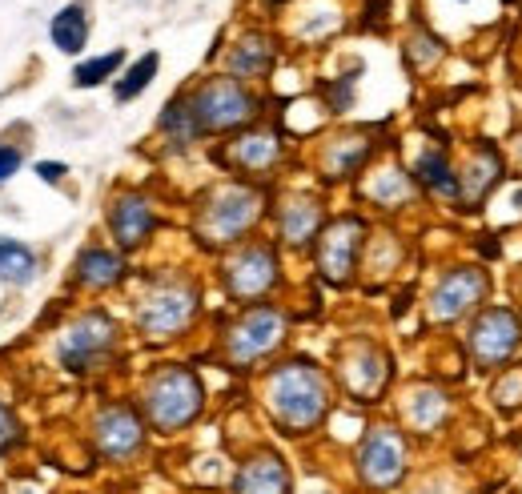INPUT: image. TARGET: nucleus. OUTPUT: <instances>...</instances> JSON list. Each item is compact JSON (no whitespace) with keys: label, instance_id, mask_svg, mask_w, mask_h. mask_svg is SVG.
<instances>
[{"label":"nucleus","instance_id":"1","mask_svg":"<svg viewBox=\"0 0 522 494\" xmlns=\"http://www.w3.org/2000/svg\"><path fill=\"white\" fill-rule=\"evenodd\" d=\"M266 398H270V410L274 418L290 430V434H306L322 422L326 406H330V390H326V378L322 370H314L310 362H290L282 370L270 374V386H266Z\"/></svg>","mask_w":522,"mask_h":494},{"label":"nucleus","instance_id":"2","mask_svg":"<svg viewBox=\"0 0 522 494\" xmlns=\"http://www.w3.org/2000/svg\"><path fill=\"white\" fill-rule=\"evenodd\" d=\"M201 402H205V394H201L197 374H189L181 366L153 374V382L145 386V410L157 430H181L185 422L197 418Z\"/></svg>","mask_w":522,"mask_h":494},{"label":"nucleus","instance_id":"3","mask_svg":"<svg viewBox=\"0 0 522 494\" xmlns=\"http://www.w3.org/2000/svg\"><path fill=\"white\" fill-rule=\"evenodd\" d=\"M193 105V117L201 129H233V125H245L253 113H257V101L229 77H217V81H205L197 89V97L189 101Z\"/></svg>","mask_w":522,"mask_h":494},{"label":"nucleus","instance_id":"4","mask_svg":"<svg viewBox=\"0 0 522 494\" xmlns=\"http://www.w3.org/2000/svg\"><path fill=\"white\" fill-rule=\"evenodd\" d=\"M257 213H261V197L241 189V185H229V189L213 193L209 205L201 209V237L213 241V245L233 241L257 221Z\"/></svg>","mask_w":522,"mask_h":494},{"label":"nucleus","instance_id":"5","mask_svg":"<svg viewBox=\"0 0 522 494\" xmlns=\"http://www.w3.org/2000/svg\"><path fill=\"white\" fill-rule=\"evenodd\" d=\"M193 310H197V290L193 286H181V282H165V286H157L145 302H141V310H137V326H141V334L145 338H173L177 330H185L189 326V318H193Z\"/></svg>","mask_w":522,"mask_h":494},{"label":"nucleus","instance_id":"6","mask_svg":"<svg viewBox=\"0 0 522 494\" xmlns=\"http://www.w3.org/2000/svg\"><path fill=\"white\" fill-rule=\"evenodd\" d=\"M113 342H117L113 318H105V314H85V318H77V322L61 334L57 358H61L69 370H93V366L113 350Z\"/></svg>","mask_w":522,"mask_h":494},{"label":"nucleus","instance_id":"7","mask_svg":"<svg viewBox=\"0 0 522 494\" xmlns=\"http://www.w3.org/2000/svg\"><path fill=\"white\" fill-rule=\"evenodd\" d=\"M282 338H286V318L278 310H270V306H257L229 330L225 350H229V358L237 366H249L257 358H266Z\"/></svg>","mask_w":522,"mask_h":494},{"label":"nucleus","instance_id":"8","mask_svg":"<svg viewBox=\"0 0 522 494\" xmlns=\"http://www.w3.org/2000/svg\"><path fill=\"white\" fill-rule=\"evenodd\" d=\"M518 342H522V326L510 310H486V314H478V322L470 330V354L486 370L502 366L518 350Z\"/></svg>","mask_w":522,"mask_h":494},{"label":"nucleus","instance_id":"9","mask_svg":"<svg viewBox=\"0 0 522 494\" xmlns=\"http://www.w3.org/2000/svg\"><path fill=\"white\" fill-rule=\"evenodd\" d=\"M358 470L370 486H390L402 478L406 470V442L398 430L390 426H378L370 430V438L362 442V454H358Z\"/></svg>","mask_w":522,"mask_h":494},{"label":"nucleus","instance_id":"10","mask_svg":"<svg viewBox=\"0 0 522 494\" xmlns=\"http://www.w3.org/2000/svg\"><path fill=\"white\" fill-rule=\"evenodd\" d=\"M274 282H278V258L266 245H249L225 270V286L233 298H261Z\"/></svg>","mask_w":522,"mask_h":494},{"label":"nucleus","instance_id":"11","mask_svg":"<svg viewBox=\"0 0 522 494\" xmlns=\"http://www.w3.org/2000/svg\"><path fill=\"white\" fill-rule=\"evenodd\" d=\"M362 245V221L358 217H342L334 221L326 233H322V245H318V266L330 282H346L350 270H354V254Z\"/></svg>","mask_w":522,"mask_h":494},{"label":"nucleus","instance_id":"12","mask_svg":"<svg viewBox=\"0 0 522 494\" xmlns=\"http://www.w3.org/2000/svg\"><path fill=\"white\" fill-rule=\"evenodd\" d=\"M482 298H486V278H482L478 270H454V274H446V278L438 282L434 302H430V314H434L438 322H454V318H462L466 310H474Z\"/></svg>","mask_w":522,"mask_h":494},{"label":"nucleus","instance_id":"13","mask_svg":"<svg viewBox=\"0 0 522 494\" xmlns=\"http://www.w3.org/2000/svg\"><path fill=\"white\" fill-rule=\"evenodd\" d=\"M141 438H145L141 418L129 406H109V410L97 414V446H101V454L129 458V454H137Z\"/></svg>","mask_w":522,"mask_h":494},{"label":"nucleus","instance_id":"14","mask_svg":"<svg viewBox=\"0 0 522 494\" xmlns=\"http://www.w3.org/2000/svg\"><path fill=\"white\" fill-rule=\"evenodd\" d=\"M109 225H113V237H117L121 250H137L153 229V205L145 197H137V193H125V197L113 201Z\"/></svg>","mask_w":522,"mask_h":494},{"label":"nucleus","instance_id":"15","mask_svg":"<svg viewBox=\"0 0 522 494\" xmlns=\"http://www.w3.org/2000/svg\"><path fill=\"white\" fill-rule=\"evenodd\" d=\"M237 494H290V474L278 454H253L233 482Z\"/></svg>","mask_w":522,"mask_h":494},{"label":"nucleus","instance_id":"16","mask_svg":"<svg viewBox=\"0 0 522 494\" xmlns=\"http://www.w3.org/2000/svg\"><path fill=\"white\" fill-rule=\"evenodd\" d=\"M318 229H322V205H318V201L298 197V201H290V205L282 209V237H286L290 245L314 241Z\"/></svg>","mask_w":522,"mask_h":494},{"label":"nucleus","instance_id":"17","mask_svg":"<svg viewBox=\"0 0 522 494\" xmlns=\"http://www.w3.org/2000/svg\"><path fill=\"white\" fill-rule=\"evenodd\" d=\"M121 274H125V266H121V258L109 254V250H85V254L77 258V278H81L85 286H93V290L121 282Z\"/></svg>","mask_w":522,"mask_h":494},{"label":"nucleus","instance_id":"18","mask_svg":"<svg viewBox=\"0 0 522 494\" xmlns=\"http://www.w3.org/2000/svg\"><path fill=\"white\" fill-rule=\"evenodd\" d=\"M85 41H89V17H85V9H81V5L61 9V13L53 17V45H57L61 53H81Z\"/></svg>","mask_w":522,"mask_h":494},{"label":"nucleus","instance_id":"19","mask_svg":"<svg viewBox=\"0 0 522 494\" xmlns=\"http://www.w3.org/2000/svg\"><path fill=\"white\" fill-rule=\"evenodd\" d=\"M278 153H282V145H278L270 133H253V137H241V141L233 145V161H237L241 169H249V173L270 169V165L278 161Z\"/></svg>","mask_w":522,"mask_h":494},{"label":"nucleus","instance_id":"20","mask_svg":"<svg viewBox=\"0 0 522 494\" xmlns=\"http://www.w3.org/2000/svg\"><path fill=\"white\" fill-rule=\"evenodd\" d=\"M270 61H274V49H270L266 37H245V41L233 49L229 69H233L237 77H261V73L270 69Z\"/></svg>","mask_w":522,"mask_h":494},{"label":"nucleus","instance_id":"21","mask_svg":"<svg viewBox=\"0 0 522 494\" xmlns=\"http://www.w3.org/2000/svg\"><path fill=\"white\" fill-rule=\"evenodd\" d=\"M0 278H9L17 286H29L37 278V258L33 250H25L21 241H9V237H0Z\"/></svg>","mask_w":522,"mask_h":494},{"label":"nucleus","instance_id":"22","mask_svg":"<svg viewBox=\"0 0 522 494\" xmlns=\"http://www.w3.org/2000/svg\"><path fill=\"white\" fill-rule=\"evenodd\" d=\"M414 173H418V181L430 185L434 193H446V197L458 193V181H454V173H450V165H446L442 153H422L418 165H414Z\"/></svg>","mask_w":522,"mask_h":494},{"label":"nucleus","instance_id":"23","mask_svg":"<svg viewBox=\"0 0 522 494\" xmlns=\"http://www.w3.org/2000/svg\"><path fill=\"white\" fill-rule=\"evenodd\" d=\"M382 378H386V366H382V358L370 354V350H366V358H358V362L346 366V382H350L354 394H374V390L382 386Z\"/></svg>","mask_w":522,"mask_h":494},{"label":"nucleus","instance_id":"24","mask_svg":"<svg viewBox=\"0 0 522 494\" xmlns=\"http://www.w3.org/2000/svg\"><path fill=\"white\" fill-rule=\"evenodd\" d=\"M157 65H161V57L157 53H145L121 81H117V101H133L137 93H145L149 89V81L157 77Z\"/></svg>","mask_w":522,"mask_h":494},{"label":"nucleus","instance_id":"25","mask_svg":"<svg viewBox=\"0 0 522 494\" xmlns=\"http://www.w3.org/2000/svg\"><path fill=\"white\" fill-rule=\"evenodd\" d=\"M406 414H410V422H414L418 430H430V426L442 422V414H446V398L434 394V390H418V394L410 398Z\"/></svg>","mask_w":522,"mask_h":494},{"label":"nucleus","instance_id":"26","mask_svg":"<svg viewBox=\"0 0 522 494\" xmlns=\"http://www.w3.org/2000/svg\"><path fill=\"white\" fill-rule=\"evenodd\" d=\"M161 129L173 133V141H193L201 133L197 117H193V105L189 101H173L165 113H161Z\"/></svg>","mask_w":522,"mask_h":494},{"label":"nucleus","instance_id":"27","mask_svg":"<svg viewBox=\"0 0 522 494\" xmlns=\"http://www.w3.org/2000/svg\"><path fill=\"white\" fill-rule=\"evenodd\" d=\"M121 61H125V53H105V57H97V61H89V65H77L73 81H77L81 89H93V85H101L105 77H113V73L121 69Z\"/></svg>","mask_w":522,"mask_h":494},{"label":"nucleus","instance_id":"28","mask_svg":"<svg viewBox=\"0 0 522 494\" xmlns=\"http://www.w3.org/2000/svg\"><path fill=\"white\" fill-rule=\"evenodd\" d=\"M366 153H370V145H366V141H354V137H350V145H334V149H330V169H334V177L350 173Z\"/></svg>","mask_w":522,"mask_h":494},{"label":"nucleus","instance_id":"29","mask_svg":"<svg viewBox=\"0 0 522 494\" xmlns=\"http://www.w3.org/2000/svg\"><path fill=\"white\" fill-rule=\"evenodd\" d=\"M17 418H13V410L5 406V402H0V450H9L13 442H17Z\"/></svg>","mask_w":522,"mask_h":494},{"label":"nucleus","instance_id":"30","mask_svg":"<svg viewBox=\"0 0 522 494\" xmlns=\"http://www.w3.org/2000/svg\"><path fill=\"white\" fill-rule=\"evenodd\" d=\"M17 169H21V153H17L13 145H0V181L13 177Z\"/></svg>","mask_w":522,"mask_h":494},{"label":"nucleus","instance_id":"31","mask_svg":"<svg viewBox=\"0 0 522 494\" xmlns=\"http://www.w3.org/2000/svg\"><path fill=\"white\" fill-rule=\"evenodd\" d=\"M37 173H41V181H61V177H65V165H57V161H41Z\"/></svg>","mask_w":522,"mask_h":494},{"label":"nucleus","instance_id":"32","mask_svg":"<svg viewBox=\"0 0 522 494\" xmlns=\"http://www.w3.org/2000/svg\"><path fill=\"white\" fill-rule=\"evenodd\" d=\"M274 5H278V0H274Z\"/></svg>","mask_w":522,"mask_h":494}]
</instances>
